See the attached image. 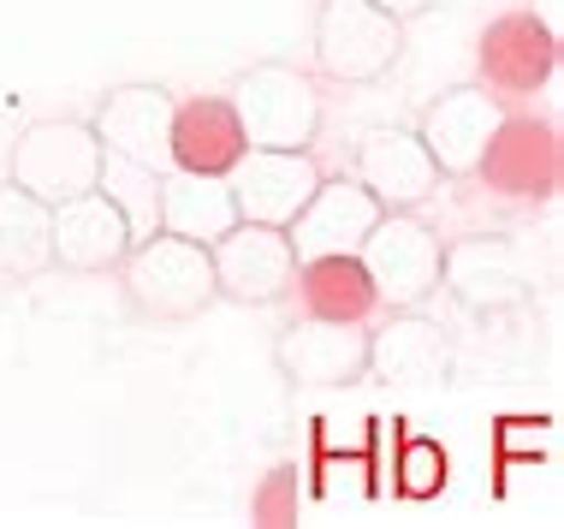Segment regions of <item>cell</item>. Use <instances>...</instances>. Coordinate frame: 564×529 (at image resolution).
<instances>
[{"label": "cell", "mask_w": 564, "mask_h": 529, "mask_svg": "<svg viewBox=\"0 0 564 529\" xmlns=\"http://www.w3.org/2000/svg\"><path fill=\"white\" fill-rule=\"evenodd\" d=\"M292 292L303 298V310L322 315V322H369L380 310L369 268H362L357 256H310V262H297Z\"/></svg>", "instance_id": "21"}, {"label": "cell", "mask_w": 564, "mask_h": 529, "mask_svg": "<svg viewBox=\"0 0 564 529\" xmlns=\"http://www.w3.org/2000/svg\"><path fill=\"white\" fill-rule=\"evenodd\" d=\"M404 19L380 12L375 0H322L315 12V66L333 84H375L399 66Z\"/></svg>", "instance_id": "5"}, {"label": "cell", "mask_w": 564, "mask_h": 529, "mask_svg": "<svg viewBox=\"0 0 564 529\" xmlns=\"http://www.w3.org/2000/svg\"><path fill=\"white\" fill-rule=\"evenodd\" d=\"M208 262H215V292L243 310L280 304L297 280V250L285 238V226H262V220H238L232 233H220L208 245Z\"/></svg>", "instance_id": "6"}, {"label": "cell", "mask_w": 564, "mask_h": 529, "mask_svg": "<svg viewBox=\"0 0 564 529\" xmlns=\"http://www.w3.org/2000/svg\"><path fill=\"white\" fill-rule=\"evenodd\" d=\"M232 114L250 149H310L322 131V96L285 60H262L232 84Z\"/></svg>", "instance_id": "3"}, {"label": "cell", "mask_w": 564, "mask_h": 529, "mask_svg": "<svg viewBox=\"0 0 564 529\" xmlns=\"http://www.w3.org/2000/svg\"><path fill=\"white\" fill-rule=\"evenodd\" d=\"M476 72H481V89H494L499 101L535 96V89H546L558 72V36L535 19V12H506V19H494L481 30Z\"/></svg>", "instance_id": "10"}, {"label": "cell", "mask_w": 564, "mask_h": 529, "mask_svg": "<svg viewBox=\"0 0 564 529\" xmlns=\"http://www.w3.org/2000/svg\"><path fill=\"white\" fill-rule=\"evenodd\" d=\"M529 12H535V19H541L546 30H553V36L564 30V0H535V7H529Z\"/></svg>", "instance_id": "24"}, {"label": "cell", "mask_w": 564, "mask_h": 529, "mask_svg": "<svg viewBox=\"0 0 564 529\" xmlns=\"http://www.w3.org/2000/svg\"><path fill=\"white\" fill-rule=\"evenodd\" d=\"M380 215H387V208H380L357 179H322V185L310 191V203L292 215L285 238H292L297 262H310V256H357Z\"/></svg>", "instance_id": "14"}, {"label": "cell", "mask_w": 564, "mask_h": 529, "mask_svg": "<svg viewBox=\"0 0 564 529\" xmlns=\"http://www.w3.org/2000/svg\"><path fill=\"white\" fill-rule=\"evenodd\" d=\"M399 488L410 494V500H434L440 488H446V452H440V441H410L404 458H399Z\"/></svg>", "instance_id": "22"}, {"label": "cell", "mask_w": 564, "mask_h": 529, "mask_svg": "<svg viewBox=\"0 0 564 529\" xmlns=\"http://www.w3.org/2000/svg\"><path fill=\"white\" fill-rule=\"evenodd\" d=\"M273 363H280V375L292 387H350L369 375V334H362V322L303 315V322L280 327Z\"/></svg>", "instance_id": "11"}, {"label": "cell", "mask_w": 564, "mask_h": 529, "mask_svg": "<svg viewBox=\"0 0 564 529\" xmlns=\"http://www.w3.org/2000/svg\"><path fill=\"white\" fill-rule=\"evenodd\" d=\"M499 196H517V203H541V196L558 191L564 179V149H558V131L546 119H523V114H506L494 126V138L481 149V168H476Z\"/></svg>", "instance_id": "8"}, {"label": "cell", "mask_w": 564, "mask_h": 529, "mask_svg": "<svg viewBox=\"0 0 564 529\" xmlns=\"http://www.w3.org/2000/svg\"><path fill=\"white\" fill-rule=\"evenodd\" d=\"M499 119H506V108H499L494 89L457 84L440 101H429L416 138H422V149L434 155V168L446 173V179H469V173L481 168V149H487V138H494Z\"/></svg>", "instance_id": "13"}, {"label": "cell", "mask_w": 564, "mask_h": 529, "mask_svg": "<svg viewBox=\"0 0 564 529\" xmlns=\"http://www.w3.org/2000/svg\"><path fill=\"white\" fill-rule=\"evenodd\" d=\"M54 268V208L24 185H0V280L24 285Z\"/></svg>", "instance_id": "20"}, {"label": "cell", "mask_w": 564, "mask_h": 529, "mask_svg": "<svg viewBox=\"0 0 564 529\" xmlns=\"http://www.w3.org/2000/svg\"><path fill=\"white\" fill-rule=\"evenodd\" d=\"M238 203V220H262V226H292V215L310 203V191L322 185L310 149H243L226 173Z\"/></svg>", "instance_id": "12"}, {"label": "cell", "mask_w": 564, "mask_h": 529, "mask_svg": "<svg viewBox=\"0 0 564 529\" xmlns=\"http://www.w3.org/2000/svg\"><path fill=\"white\" fill-rule=\"evenodd\" d=\"M440 280L464 298V310H511L529 298V268L506 238H469V245H452L446 262H440Z\"/></svg>", "instance_id": "17"}, {"label": "cell", "mask_w": 564, "mask_h": 529, "mask_svg": "<svg viewBox=\"0 0 564 529\" xmlns=\"http://www.w3.org/2000/svg\"><path fill=\"white\" fill-rule=\"evenodd\" d=\"M380 12H392V19H422V12L434 7V0H375Z\"/></svg>", "instance_id": "23"}, {"label": "cell", "mask_w": 564, "mask_h": 529, "mask_svg": "<svg viewBox=\"0 0 564 529\" xmlns=\"http://www.w3.org/2000/svg\"><path fill=\"white\" fill-rule=\"evenodd\" d=\"M350 179H357L380 208H416V203H429V196H434L440 168H434L429 149H422L416 131L380 126V131H369V138L357 143Z\"/></svg>", "instance_id": "15"}, {"label": "cell", "mask_w": 564, "mask_h": 529, "mask_svg": "<svg viewBox=\"0 0 564 529\" xmlns=\"http://www.w3.org/2000/svg\"><path fill=\"white\" fill-rule=\"evenodd\" d=\"M119 274H126V298L143 322H191V315H203L220 298L208 245H191L178 233L131 238Z\"/></svg>", "instance_id": "1"}, {"label": "cell", "mask_w": 564, "mask_h": 529, "mask_svg": "<svg viewBox=\"0 0 564 529\" xmlns=\"http://www.w3.org/2000/svg\"><path fill=\"white\" fill-rule=\"evenodd\" d=\"M7 179L54 208V203L84 196L108 179V149H101L89 119H36V126H24L12 138Z\"/></svg>", "instance_id": "2"}, {"label": "cell", "mask_w": 564, "mask_h": 529, "mask_svg": "<svg viewBox=\"0 0 564 529\" xmlns=\"http://www.w3.org/2000/svg\"><path fill=\"white\" fill-rule=\"evenodd\" d=\"M131 238V215L108 185L54 203V268L66 274H108L126 262Z\"/></svg>", "instance_id": "9"}, {"label": "cell", "mask_w": 564, "mask_h": 529, "mask_svg": "<svg viewBox=\"0 0 564 529\" xmlns=\"http://www.w3.org/2000/svg\"><path fill=\"white\" fill-rule=\"evenodd\" d=\"M369 375L387 387H440L452 375V345L422 310H392L387 327L369 334Z\"/></svg>", "instance_id": "16"}, {"label": "cell", "mask_w": 564, "mask_h": 529, "mask_svg": "<svg viewBox=\"0 0 564 529\" xmlns=\"http://www.w3.org/2000/svg\"><path fill=\"white\" fill-rule=\"evenodd\" d=\"M155 215L161 233H178L191 245H215L220 233L238 226V203L226 173H185V168H166L161 173V196H155Z\"/></svg>", "instance_id": "19"}, {"label": "cell", "mask_w": 564, "mask_h": 529, "mask_svg": "<svg viewBox=\"0 0 564 529\" xmlns=\"http://www.w3.org/2000/svg\"><path fill=\"white\" fill-rule=\"evenodd\" d=\"M243 131L226 96H196V101H173V138L166 155L185 173H232V161L243 155Z\"/></svg>", "instance_id": "18"}, {"label": "cell", "mask_w": 564, "mask_h": 529, "mask_svg": "<svg viewBox=\"0 0 564 529\" xmlns=\"http://www.w3.org/2000/svg\"><path fill=\"white\" fill-rule=\"evenodd\" d=\"M96 138L108 149V161H126L137 173H166V138H173V96L161 84H119L101 96L96 108Z\"/></svg>", "instance_id": "7"}, {"label": "cell", "mask_w": 564, "mask_h": 529, "mask_svg": "<svg viewBox=\"0 0 564 529\" xmlns=\"http://www.w3.org/2000/svg\"><path fill=\"white\" fill-rule=\"evenodd\" d=\"M357 262L369 268V285L387 310H422L440 292V262H446V245L429 220L404 215V208H387L369 238H362Z\"/></svg>", "instance_id": "4"}]
</instances>
